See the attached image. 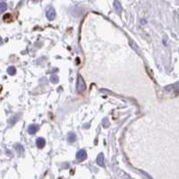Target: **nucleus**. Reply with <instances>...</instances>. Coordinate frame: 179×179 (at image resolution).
I'll return each mask as SVG.
<instances>
[{
  "label": "nucleus",
  "instance_id": "obj_13",
  "mask_svg": "<svg viewBox=\"0 0 179 179\" xmlns=\"http://www.w3.org/2000/svg\"><path fill=\"white\" fill-rule=\"evenodd\" d=\"M17 119H18V116H13V117L11 118V120H10V124H11V125H13V124H15V122L17 121Z\"/></svg>",
  "mask_w": 179,
  "mask_h": 179
},
{
  "label": "nucleus",
  "instance_id": "obj_6",
  "mask_svg": "<svg viewBox=\"0 0 179 179\" xmlns=\"http://www.w3.org/2000/svg\"><path fill=\"white\" fill-rule=\"evenodd\" d=\"M97 164L100 167H104V156L102 153L98 154V156L97 157Z\"/></svg>",
  "mask_w": 179,
  "mask_h": 179
},
{
  "label": "nucleus",
  "instance_id": "obj_3",
  "mask_svg": "<svg viewBox=\"0 0 179 179\" xmlns=\"http://www.w3.org/2000/svg\"><path fill=\"white\" fill-rule=\"evenodd\" d=\"M86 158H87V153L84 150H79L76 154V160L78 161H83V160H86Z\"/></svg>",
  "mask_w": 179,
  "mask_h": 179
},
{
  "label": "nucleus",
  "instance_id": "obj_15",
  "mask_svg": "<svg viewBox=\"0 0 179 179\" xmlns=\"http://www.w3.org/2000/svg\"><path fill=\"white\" fill-rule=\"evenodd\" d=\"M11 15H9V14H7V15H5V16H4V21L5 22H9L11 21Z\"/></svg>",
  "mask_w": 179,
  "mask_h": 179
},
{
  "label": "nucleus",
  "instance_id": "obj_18",
  "mask_svg": "<svg viewBox=\"0 0 179 179\" xmlns=\"http://www.w3.org/2000/svg\"><path fill=\"white\" fill-rule=\"evenodd\" d=\"M0 1H3V0H0Z\"/></svg>",
  "mask_w": 179,
  "mask_h": 179
},
{
  "label": "nucleus",
  "instance_id": "obj_17",
  "mask_svg": "<svg viewBox=\"0 0 179 179\" xmlns=\"http://www.w3.org/2000/svg\"><path fill=\"white\" fill-rule=\"evenodd\" d=\"M32 1H34V2H37V1H39V0H32Z\"/></svg>",
  "mask_w": 179,
  "mask_h": 179
},
{
  "label": "nucleus",
  "instance_id": "obj_5",
  "mask_svg": "<svg viewBox=\"0 0 179 179\" xmlns=\"http://www.w3.org/2000/svg\"><path fill=\"white\" fill-rule=\"evenodd\" d=\"M38 130H39V126H38L37 124H31V125H30L29 128H28V132H29L30 134H36V132H38Z\"/></svg>",
  "mask_w": 179,
  "mask_h": 179
},
{
  "label": "nucleus",
  "instance_id": "obj_7",
  "mask_svg": "<svg viewBox=\"0 0 179 179\" xmlns=\"http://www.w3.org/2000/svg\"><path fill=\"white\" fill-rule=\"evenodd\" d=\"M114 7H115L116 11L117 12L118 14H120L122 12V5H120V3L117 1V0H115V2H114Z\"/></svg>",
  "mask_w": 179,
  "mask_h": 179
},
{
  "label": "nucleus",
  "instance_id": "obj_4",
  "mask_svg": "<svg viewBox=\"0 0 179 179\" xmlns=\"http://www.w3.org/2000/svg\"><path fill=\"white\" fill-rule=\"evenodd\" d=\"M45 144H46L45 139L41 137V138H38L37 140H36V145H37V147L39 149H42L44 146H45Z\"/></svg>",
  "mask_w": 179,
  "mask_h": 179
},
{
  "label": "nucleus",
  "instance_id": "obj_8",
  "mask_svg": "<svg viewBox=\"0 0 179 179\" xmlns=\"http://www.w3.org/2000/svg\"><path fill=\"white\" fill-rule=\"evenodd\" d=\"M67 140L69 141V142H75V140H76L75 134H74V132H69V134H68V135H67Z\"/></svg>",
  "mask_w": 179,
  "mask_h": 179
},
{
  "label": "nucleus",
  "instance_id": "obj_2",
  "mask_svg": "<svg viewBox=\"0 0 179 179\" xmlns=\"http://www.w3.org/2000/svg\"><path fill=\"white\" fill-rule=\"evenodd\" d=\"M46 15H47V18L49 20H53L56 16L55 9L52 6H49L47 8V11H46Z\"/></svg>",
  "mask_w": 179,
  "mask_h": 179
},
{
  "label": "nucleus",
  "instance_id": "obj_14",
  "mask_svg": "<svg viewBox=\"0 0 179 179\" xmlns=\"http://www.w3.org/2000/svg\"><path fill=\"white\" fill-rule=\"evenodd\" d=\"M102 124H103L104 127H108V126H109V123H108L107 118H105V119L102 121Z\"/></svg>",
  "mask_w": 179,
  "mask_h": 179
},
{
  "label": "nucleus",
  "instance_id": "obj_9",
  "mask_svg": "<svg viewBox=\"0 0 179 179\" xmlns=\"http://www.w3.org/2000/svg\"><path fill=\"white\" fill-rule=\"evenodd\" d=\"M7 73H8L10 75H15V73H16V69H15V66H10L7 69Z\"/></svg>",
  "mask_w": 179,
  "mask_h": 179
},
{
  "label": "nucleus",
  "instance_id": "obj_12",
  "mask_svg": "<svg viewBox=\"0 0 179 179\" xmlns=\"http://www.w3.org/2000/svg\"><path fill=\"white\" fill-rule=\"evenodd\" d=\"M7 9V5L5 3H0V14L5 12Z\"/></svg>",
  "mask_w": 179,
  "mask_h": 179
},
{
  "label": "nucleus",
  "instance_id": "obj_16",
  "mask_svg": "<svg viewBox=\"0 0 179 179\" xmlns=\"http://www.w3.org/2000/svg\"><path fill=\"white\" fill-rule=\"evenodd\" d=\"M3 44V41H2V39L0 38V45H2Z\"/></svg>",
  "mask_w": 179,
  "mask_h": 179
},
{
  "label": "nucleus",
  "instance_id": "obj_11",
  "mask_svg": "<svg viewBox=\"0 0 179 179\" xmlns=\"http://www.w3.org/2000/svg\"><path fill=\"white\" fill-rule=\"evenodd\" d=\"M50 81H51L52 83H57L58 81H59V78H58L57 75L53 74V75H51V77H50Z\"/></svg>",
  "mask_w": 179,
  "mask_h": 179
},
{
  "label": "nucleus",
  "instance_id": "obj_1",
  "mask_svg": "<svg viewBox=\"0 0 179 179\" xmlns=\"http://www.w3.org/2000/svg\"><path fill=\"white\" fill-rule=\"evenodd\" d=\"M86 89V84L83 81V78L81 75L78 76V80H77V90L79 92L83 91Z\"/></svg>",
  "mask_w": 179,
  "mask_h": 179
},
{
  "label": "nucleus",
  "instance_id": "obj_10",
  "mask_svg": "<svg viewBox=\"0 0 179 179\" xmlns=\"http://www.w3.org/2000/svg\"><path fill=\"white\" fill-rule=\"evenodd\" d=\"M15 149H16V150L19 154H23V151H24V149H23V147L22 146L21 144H16V145H15Z\"/></svg>",
  "mask_w": 179,
  "mask_h": 179
}]
</instances>
